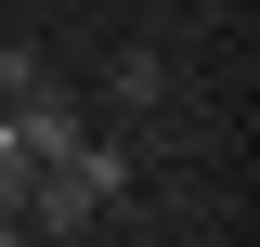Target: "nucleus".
Masks as SVG:
<instances>
[{
	"instance_id": "nucleus-1",
	"label": "nucleus",
	"mask_w": 260,
	"mask_h": 247,
	"mask_svg": "<svg viewBox=\"0 0 260 247\" xmlns=\"http://www.w3.org/2000/svg\"><path fill=\"white\" fill-rule=\"evenodd\" d=\"M117 182H130V156L78 130L65 156H39V169H26V221H39V234H91V221L117 208Z\"/></svg>"
},
{
	"instance_id": "nucleus-2",
	"label": "nucleus",
	"mask_w": 260,
	"mask_h": 247,
	"mask_svg": "<svg viewBox=\"0 0 260 247\" xmlns=\"http://www.w3.org/2000/svg\"><path fill=\"white\" fill-rule=\"evenodd\" d=\"M26 169H39V156L13 143V117H0V234H13V221H26Z\"/></svg>"
},
{
	"instance_id": "nucleus-3",
	"label": "nucleus",
	"mask_w": 260,
	"mask_h": 247,
	"mask_svg": "<svg viewBox=\"0 0 260 247\" xmlns=\"http://www.w3.org/2000/svg\"><path fill=\"white\" fill-rule=\"evenodd\" d=\"M0 91H39V52H13V39H0Z\"/></svg>"
}]
</instances>
